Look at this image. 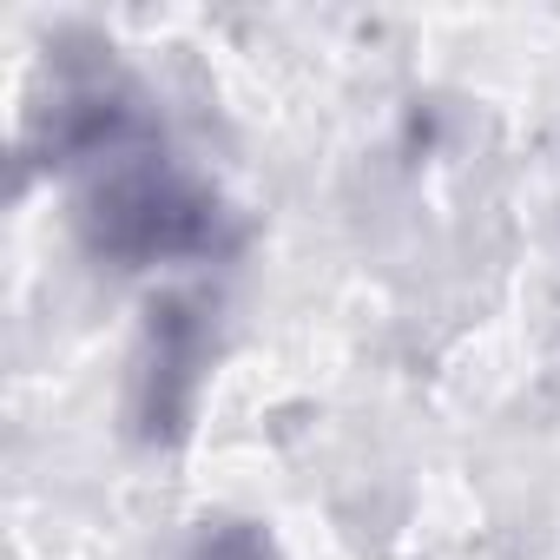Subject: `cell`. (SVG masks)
I'll use <instances>...</instances> for the list:
<instances>
[{"label": "cell", "mask_w": 560, "mask_h": 560, "mask_svg": "<svg viewBox=\"0 0 560 560\" xmlns=\"http://www.w3.org/2000/svg\"><path fill=\"white\" fill-rule=\"evenodd\" d=\"M152 139V119H145V100L139 86L113 67V60H93V67H67L54 73V93H40L27 106V139L21 152L34 165H67V172H106L132 152H145Z\"/></svg>", "instance_id": "obj_3"}, {"label": "cell", "mask_w": 560, "mask_h": 560, "mask_svg": "<svg viewBox=\"0 0 560 560\" xmlns=\"http://www.w3.org/2000/svg\"><path fill=\"white\" fill-rule=\"evenodd\" d=\"M73 231H80L86 257H100L113 270H159V264L218 257L231 244L237 218H231L224 191L211 178H198L191 165L132 152L86 178V191L73 205Z\"/></svg>", "instance_id": "obj_1"}, {"label": "cell", "mask_w": 560, "mask_h": 560, "mask_svg": "<svg viewBox=\"0 0 560 560\" xmlns=\"http://www.w3.org/2000/svg\"><path fill=\"white\" fill-rule=\"evenodd\" d=\"M185 560H277V540L264 534V521H211Z\"/></svg>", "instance_id": "obj_4"}, {"label": "cell", "mask_w": 560, "mask_h": 560, "mask_svg": "<svg viewBox=\"0 0 560 560\" xmlns=\"http://www.w3.org/2000/svg\"><path fill=\"white\" fill-rule=\"evenodd\" d=\"M211 357H218L211 304L191 291L152 298L139 343H132V363H126V429L145 448H178L191 435L205 383H211Z\"/></svg>", "instance_id": "obj_2"}]
</instances>
